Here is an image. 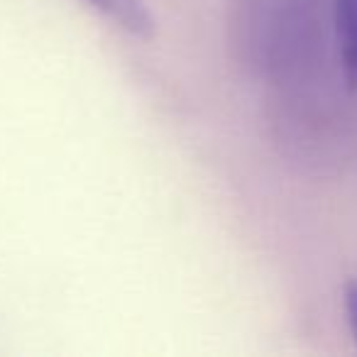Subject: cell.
I'll return each instance as SVG.
<instances>
[{
    "label": "cell",
    "mask_w": 357,
    "mask_h": 357,
    "mask_svg": "<svg viewBox=\"0 0 357 357\" xmlns=\"http://www.w3.org/2000/svg\"><path fill=\"white\" fill-rule=\"evenodd\" d=\"M342 301H345V316L350 323L352 337L357 342V279H350L345 284V291H342Z\"/></svg>",
    "instance_id": "obj_4"
},
{
    "label": "cell",
    "mask_w": 357,
    "mask_h": 357,
    "mask_svg": "<svg viewBox=\"0 0 357 357\" xmlns=\"http://www.w3.org/2000/svg\"><path fill=\"white\" fill-rule=\"evenodd\" d=\"M84 3H89L96 13H100L105 20L135 40H149L157 30V20L147 0H84Z\"/></svg>",
    "instance_id": "obj_3"
},
{
    "label": "cell",
    "mask_w": 357,
    "mask_h": 357,
    "mask_svg": "<svg viewBox=\"0 0 357 357\" xmlns=\"http://www.w3.org/2000/svg\"><path fill=\"white\" fill-rule=\"evenodd\" d=\"M331 0H235L233 32L245 64L277 84L316 69L326 47Z\"/></svg>",
    "instance_id": "obj_1"
},
{
    "label": "cell",
    "mask_w": 357,
    "mask_h": 357,
    "mask_svg": "<svg viewBox=\"0 0 357 357\" xmlns=\"http://www.w3.org/2000/svg\"><path fill=\"white\" fill-rule=\"evenodd\" d=\"M331 30L342 84L357 93V0H331Z\"/></svg>",
    "instance_id": "obj_2"
}]
</instances>
